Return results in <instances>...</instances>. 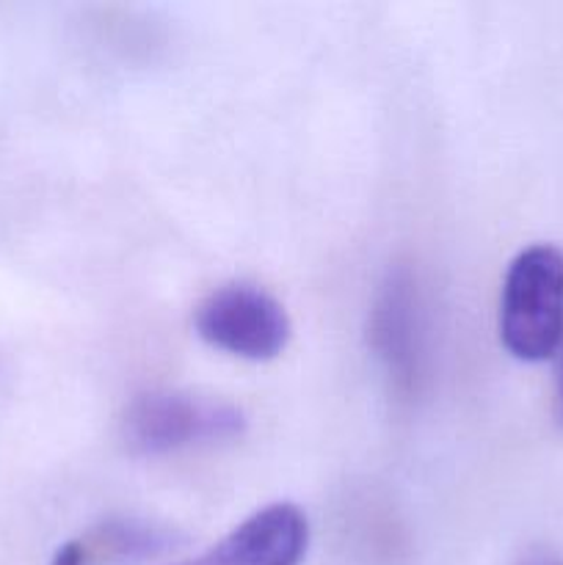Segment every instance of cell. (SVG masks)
Listing matches in <instances>:
<instances>
[{"instance_id": "obj_1", "label": "cell", "mask_w": 563, "mask_h": 565, "mask_svg": "<svg viewBox=\"0 0 563 565\" xmlns=\"http://www.w3.org/2000/svg\"><path fill=\"white\" fill-rule=\"evenodd\" d=\"M500 340L522 362L552 359L563 340V252L533 243L511 259L500 292Z\"/></svg>"}, {"instance_id": "obj_2", "label": "cell", "mask_w": 563, "mask_h": 565, "mask_svg": "<svg viewBox=\"0 0 563 565\" xmlns=\"http://www.w3.org/2000/svg\"><path fill=\"white\" fill-rule=\"evenodd\" d=\"M246 417L232 403L193 392H144L119 419L121 441L136 456H169L191 447L219 445L243 434Z\"/></svg>"}, {"instance_id": "obj_3", "label": "cell", "mask_w": 563, "mask_h": 565, "mask_svg": "<svg viewBox=\"0 0 563 565\" xmlns=\"http://www.w3.org/2000/svg\"><path fill=\"white\" fill-rule=\"evenodd\" d=\"M193 329L215 351L268 362L285 351L293 326L285 307L263 287L226 285L199 303Z\"/></svg>"}, {"instance_id": "obj_4", "label": "cell", "mask_w": 563, "mask_h": 565, "mask_svg": "<svg viewBox=\"0 0 563 565\" xmlns=\"http://www.w3.org/2000/svg\"><path fill=\"white\" fill-rule=\"evenodd\" d=\"M368 340L401 395L417 392L423 379V318L412 274L397 268L386 276L370 309Z\"/></svg>"}, {"instance_id": "obj_5", "label": "cell", "mask_w": 563, "mask_h": 565, "mask_svg": "<svg viewBox=\"0 0 563 565\" xmlns=\"http://www.w3.org/2000/svg\"><path fill=\"white\" fill-rule=\"evenodd\" d=\"M307 550V513L293 502H274L243 519L204 552L169 565H301Z\"/></svg>"}, {"instance_id": "obj_6", "label": "cell", "mask_w": 563, "mask_h": 565, "mask_svg": "<svg viewBox=\"0 0 563 565\" xmlns=\"http://www.w3.org/2000/svg\"><path fill=\"white\" fill-rule=\"evenodd\" d=\"M180 544L174 530L144 519H105L97 527L66 541L50 565H132L171 552Z\"/></svg>"}, {"instance_id": "obj_7", "label": "cell", "mask_w": 563, "mask_h": 565, "mask_svg": "<svg viewBox=\"0 0 563 565\" xmlns=\"http://www.w3.org/2000/svg\"><path fill=\"white\" fill-rule=\"evenodd\" d=\"M513 565H563V557L557 552L546 550V546H530L517 557Z\"/></svg>"}, {"instance_id": "obj_8", "label": "cell", "mask_w": 563, "mask_h": 565, "mask_svg": "<svg viewBox=\"0 0 563 565\" xmlns=\"http://www.w3.org/2000/svg\"><path fill=\"white\" fill-rule=\"evenodd\" d=\"M555 417L563 428V340L557 348V381H555Z\"/></svg>"}]
</instances>
